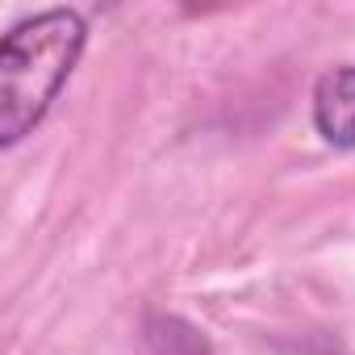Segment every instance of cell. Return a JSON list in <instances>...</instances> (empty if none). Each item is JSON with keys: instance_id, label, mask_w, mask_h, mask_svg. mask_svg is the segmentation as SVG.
Wrapping results in <instances>:
<instances>
[{"instance_id": "6da1fadb", "label": "cell", "mask_w": 355, "mask_h": 355, "mask_svg": "<svg viewBox=\"0 0 355 355\" xmlns=\"http://www.w3.org/2000/svg\"><path fill=\"white\" fill-rule=\"evenodd\" d=\"M88 46L76 9H46L17 21L0 42V146H17L42 125Z\"/></svg>"}, {"instance_id": "7a4b0ae2", "label": "cell", "mask_w": 355, "mask_h": 355, "mask_svg": "<svg viewBox=\"0 0 355 355\" xmlns=\"http://www.w3.org/2000/svg\"><path fill=\"white\" fill-rule=\"evenodd\" d=\"M309 109H313V130L330 146L355 150V63L322 71V80L313 84Z\"/></svg>"}]
</instances>
